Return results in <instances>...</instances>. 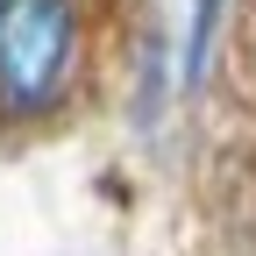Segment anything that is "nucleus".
<instances>
[{
  "label": "nucleus",
  "instance_id": "1",
  "mask_svg": "<svg viewBox=\"0 0 256 256\" xmlns=\"http://www.w3.org/2000/svg\"><path fill=\"white\" fill-rule=\"evenodd\" d=\"M78 64V0H0V121H50Z\"/></svg>",
  "mask_w": 256,
  "mask_h": 256
},
{
  "label": "nucleus",
  "instance_id": "2",
  "mask_svg": "<svg viewBox=\"0 0 256 256\" xmlns=\"http://www.w3.org/2000/svg\"><path fill=\"white\" fill-rule=\"evenodd\" d=\"M220 14H228V0H192V14H185V43H178V86H185V92H192V86H206Z\"/></svg>",
  "mask_w": 256,
  "mask_h": 256
}]
</instances>
